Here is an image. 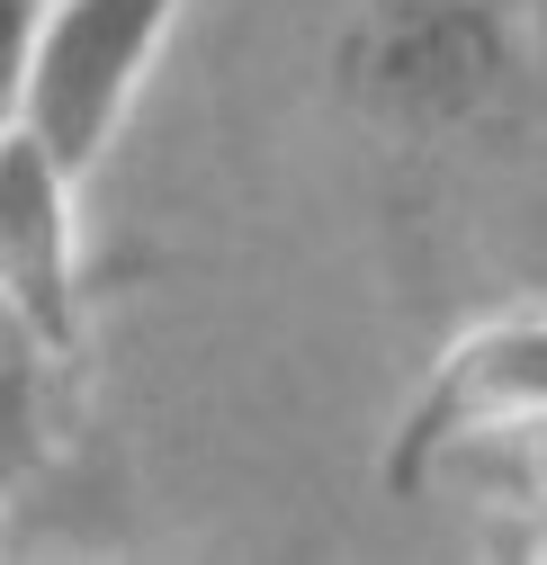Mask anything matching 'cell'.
Listing matches in <instances>:
<instances>
[{"instance_id":"1","label":"cell","mask_w":547,"mask_h":565,"mask_svg":"<svg viewBox=\"0 0 547 565\" xmlns=\"http://www.w3.org/2000/svg\"><path fill=\"white\" fill-rule=\"evenodd\" d=\"M332 99L395 153H440L538 99L529 0H360L332 36Z\"/></svg>"},{"instance_id":"3","label":"cell","mask_w":547,"mask_h":565,"mask_svg":"<svg viewBox=\"0 0 547 565\" xmlns=\"http://www.w3.org/2000/svg\"><path fill=\"white\" fill-rule=\"evenodd\" d=\"M0 332L45 350L54 369H90V306L126 278H144V260H90L82 234V180L63 171L36 135H0Z\"/></svg>"},{"instance_id":"4","label":"cell","mask_w":547,"mask_h":565,"mask_svg":"<svg viewBox=\"0 0 547 565\" xmlns=\"http://www.w3.org/2000/svg\"><path fill=\"white\" fill-rule=\"evenodd\" d=\"M529 422H547V315L475 323L466 341H449V360L422 377V395L404 404L386 484L414 493L431 458H449L466 440H521Z\"/></svg>"},{"instance_id":"5","label":"cell","mask_w":547,"mask_h":565,"mask_svg":"<svg viewBox=\"0 0 547 565\" xmlns=\"http://www.w3.org/2000/svg\"><path fill=\"white\" fill-rule=\"evenodd\" d=\"M521 476H529V503L547 512V422H529V431H521Z\"/></svg>"},{"instance_id":"2","label":"cell","mask_w":547,"mask_h":565,"mask_svg":"<svg viewBox=\"0 0 547 565\" xmlns=\"http://www.w3.org/2000/svg\"><path fill=\"white\" fill-rule=\"evenodd\" d=\"M189 0H10V126L90 180Z\"/></svg>"}]
</instances>
